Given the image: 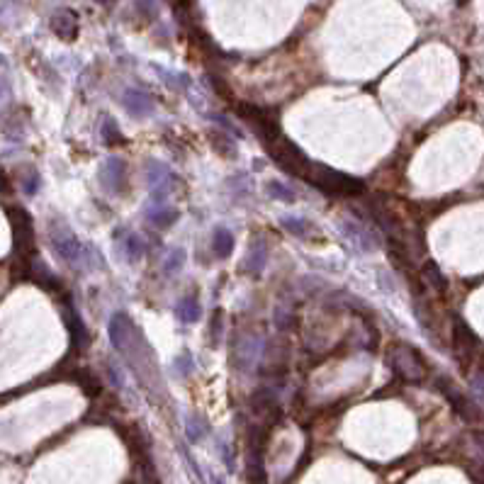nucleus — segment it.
<instances>
[{
  "mask_svg": "<svg viewBox=\"0 0 484 484\" xmlns=\"http://www.w3.org/2000/svg\"><path fill=\"white\" fill-rule=\"evenodd\" d=\"M64 322H66V329H69V336H71V346L76 350H83L90 341V334H88V326L83 324V319L78 317L73 307L66 304L64 307Z\"/></svg>",
  "mask_w": 484,
  "mask_h": 484,
  "instance_id": "f8f14e48",
  "label": "nucleus"
},
{
  "mask_svg": "<svg viewBox=\"0 0 484 484\" xmlns=\"http://www.w3.org/2000/svg\"><path fill=\"white\" fill-rule=\"evenodd\" d=\"M122 105H124L127 112H129L131 117H136V120L149 117L156 108L154 98H151L149 93H144V90H136V88L124 90V95H122Z\"/></svg>",
  "mask_w": 484,
  "mask_h": 484,
  "instance_id": "9b49d317",
  "label": "nucleus"
},
{
  "mask_svg": "<svg viewBox=\"0 0 484 484\" xmlns=\"http://www.w3.org/2000/svg\"><path fill=\"white\" fill-rule=\"evenodd\" d=\"M232 131H227V129H212L210 131V141H212V146H215V151H219L222 156H229V159H234L236 156V141L232 139Z\"/></svg>",
  "mask_w": 484,
  "mask_h": 484,
  "instance_id": "aec40b11",
  "label": "nucleus"
},
{
  "mask_svg": "<svg viewBox=\"0 0 484 484\" xmlns=\"http://www.w3.org/2000/svg\"><path fill=\"white\" fill-rule=\"evenodd\" d=\"M280 224L285 227V232H290V234H294V236H299V239H317L319 236V232H317V227H314L309 219H302V217H283L280 219Z\"/></svg>",
  "mask_w": 484,
  "mask_h": 484,
  "instance_id": "2eb2a0df",
  "label": "nucleus"
},
{
  "mask_svg": "<svg viewBox=\"0 0 484 484\" xmlns=\"http://www.w3.org/2000/svg\"><path fill=\"white\" fill-rule=\"evenodd\" d=\"M202 317V307L197 302V294H190V297H183L178 302V319L183 324H195L197 319Z\"/></svg>",
  "mask_w": 484,
  "mask_h": 484,
  "instance_id": "6ab92c4d",
  "label": "nucleus"
},
{
  "mask_svg": "<svg viewBox=\"0 0 484 484\" xmlns=\"http://www.w3.org/2000/svg\"><path fill=\"white\" fill-rule=\"evenodd\" d=\"M52 29L56 37L71 42V39H76V34H78V15H76L73 10H66V8L56 10L52 15Z\"/></svg>",
  "mask_w": 484,
  "mask_h": 484,
  "instance_id": "ddd939ff",
  "label": "nucleus"
},
{
  "mask_svg": "<svg viewBox=\"0 0 484 484\" xmlns=\"http://www.w3.org/2000/svg\"><path fill=\"white\" fill-rule=\"evenodd\" d=\"M178 217H180V215H178V210L163 205V202L146 207V219H149V222L154 224V227H159V229H166V227H171V224H176Z\"/></svg>",
  "mask_w": 484,
  "mask_h": 484,
  "instance_id": "dca6fc26",
  "label": "nucleus"
},
{
  "mask_svg": "<svg viewBox=\"0 0 484 484\" xmlns=\"http://www.w3.org/2000/svg\"><path fill=\"white\" fill-rule=\"evenodd\" d=\"M421 273H424L426 283H429L431 287H436L438 292H446V290H448V278H446V275H443L441 266H436V263H433V261L426 263V266L421 268Z\"/></svg>",
  "mask_w": 484,
  "mask_h": 484,
  "instance_id": "412c9836",
  "label": "nucleus"
},
{
  "mask_svg": "<svg viewBox=\"0 0 484 484\" xmlns=\"http://www.w3.org/2000/svg\"><path fill=\"white\" fill-rule=\"evenodd\" d=\"M183 263H185V253H183L180 248H173V251H168L166 261H163V270H166L168 275H176L178 270L183 268Z\"/></svg>",
  "mask_w": 484,
  "mask_h": 484,
  "instance_id": "b1692460",
  "label": "nucleus"
},
{
  "mask_svg": "<svg viewBox=\"0 0 484 484\" xmlns=\"http://www.w3.org/2000/svg\"><path fill=\"white\" fill-rule=\"evenodd\" d=\"M100 185L108 192H115L120 195L127 185V163L120 159V156H110L108 161L100 168Z\"/></svg>",
  "mask_w": 484,
  "mask_h": 484,
  "instance_id": "6e6552de",
  "label": "nucleus"
},
{
  "mask_svg": "<svg viewBox=\"0 0 484 484\" xmlns=\"http://www.w3.org/2000/svg\"><path fill=\"white\" fill-rule=\"evenodd\" d=\"M307 183L317 187V190L326 192V195H336V197H353V195H363L365 192V183L360 180V178L334 171V168H329V166H319V163H312Z\"/></svg>",
  "mask_w": 484,
  "mask_h": 484,
  "instance_id": "f03ea898",
  "label": "nucleus"
},
{
  "mask_svg": "<svg viewBox=\"0 0 484 484\" xmlns=\"http://www.w3.org/2000/svg\"><path fill=\"white\" fill-rule=\"evenodd\" d=\"M266 261H268L266 243L253 241L251 248H248V253H246V258H243V268H246L248 273H261V270L266 268Z\"/></svg>",
  "mask_w": 484,
  "mask_h": 484,
  "instance_id": "a211bd4d",
  "label": "nucleus"
},
{
  "mask_svg": "<svg viewBox=\"0 0 484 484\" xmlns=\"http://www.w3.org/2000/svg\"><path fill=\"white\" fill-rule=\"evenodd\" d=\"M146 180H149L151 190H154V200H161L163 195L171 192V185L176 183V176H173L163 163L149 161L146 163Z\"/></svg>",
  "mask_w": 484,
  "mask_h": 484,
  "instance_id": "9d476101",
  "label": "nucleus"
},
{
  "mask_svg": "<svg viewBox=\"0 0 484 484\" xmlns=\"http://www.w3.org/2000/svg\"><path fill=\"white\" fill-rule=\"evenodd\" d=\"M438 390H441L443 394H446V399L450 401V406H453V409H455L457 414H460L465 421H470V424H477V421L484 419V414H482L480 406H477L475 401L470 399V397L462 394V392L457 390V387L453 385L450 380L441 377V380H438Z\"/></svg>",
  "mask_w": 484,
  "mask_h": 484,
  "instance_id": "423d86ee",
  "label": "nucleus"
},
{
  "mask_svg": "<svg viewBox=\"0 0 484 484\" xmlns=\"http://www.w3.org/2000/svg\"><path fill=\"white\" fill-rule=\"evenodd\" d=\"M103 139L108 141L110 146L122 144V141H124V134H122L120 124H117L112 117H105V120H103Z\"/></svg>",
  "mask_w": 484,
  "mask_h": 484,
  "instance_id": "5701e85b",
  "label": "nucleus"
},
{
  "mask_svg": "<svg viewBox=\"0 0 484 484\" xmlns=\"http://www.w3.org/2000/svg\"><path fill=\"white\" fill-rule=\"evenodd\" d=\"M10 224H13V243H15V253L22 258L24 263H32L34 256V227H32V217L22 210V207H13L8 210Z\"/></svg>",
  "mask_w": 484,
  "mask_h": 484,
  "instance_id": "39448f33",
  "label": "nucleus"
},
{
  "mask_svg": "<svg viewBox=\"0 0 484 484\" xmlns=\"http://www.w3.org/2000/svg\"><path fill=\"white\" fill-rule=\"evenodd\" d=\"M232 251H234V234L224 227H217L215 234H212V253L224 261V258L232 256Z\"/></svg>",
  "mask_w": 484,
  "mask_h": 484,
  "instance_id": "f3484780",
  "label": "nucleus"
},
{
  "mask_svg": "<svg viewBox=\"0 0 484 484\" xmlns=\"http://www.w3.org/2000/svg\"><path fill=\"white\" fill-rule=\"evenodd\" d=\"M22 187L27 195H34L39 190V173L34 168H27V176L22 178Z\"/></svg>",
  "mask_w": 484,
  "mask_h": 484,
  "instance_id": "a878e982",
  "label": "nucleus"
},
{
  "mask_svg": "<svg viewBox=\"0 0 484 484\" xmlns=\"http://www.w3.org/2000/svg\"><path fill=\"white\" fill-rule=\"evenodd\" d=\"M176 370H178V375L180 377H187V375H192V355L190 353H183L180 358L176 360Z\"/></svg>",
  "mask_w": 484,
  "mask_h": 484,
  "instance_id": "bb28decb",
  "label": "nucleus"
},
{
  "mask_svg": "<svg viewBox=\"0 0 484 484\" xmlns=\"http://www.w3.org/2000/svg\"><path fill=\"white\" fill-rule=\"evenodd\" d=\"M212 484H224V480H222V477H215V480H212Z\"/></svg>",
  "mask_w": 484,
  "mask_h": 484,
  "instance_id": "7c9ffc66",
  "label": "nucleus"
},
{
  "mask_svg": "<svg viewBox=\"0 0 484 484\" xmlns=\"http://www.w3.org/2000/svg\"><path fill=\"white\" fill-rule=\"evenodd\" d=\"M120 239H122V241H120L122 256H124L129 263H136L141 256H144V241H141L139 234H134V232H122Z\"/></svg>",
  "mask_w": 484,
  "mask_h": 484,
  "instance_id": "4468645a",
  "label": "nucleus"
},
{
  "mask_svg": "<svg viewBox=\"0 0 484 484\" xmlns=\"http://www.w3.org/2000/svg\"><path fill=\"white\" fill-rule=\"evenodd\" d=\"M453 343H455V350L462 360H470L477 353V348H480V339L460 317L453 319Z\"/></svg>",
  "mask_w": 484,
  "mask_h": 484,
  "instance_id": "1a4fd4ad",
  "label": "nucleus"
},
{
  "mask_svg": "<svg viewBox=\"0 0 484 484\" xmlns=\"http://www.w3.org/2000/svg\"><path fill=\"white\" fill-rule=\"evenodd\" d=\"M387 360H390V368L394 370V375L404 382H424L429 375L426 358L409 343H394L390 348Z\"/></svg>",
  "mask_w": 484,
  "mask_h": 484,
  "instance_id": "7ed1b4c3",
  "label": "nucleus"
},
{
  "mask_svg": "<svg viewBox=\"0 0 484 484\" xmlns=\"http://www.w3.org/2000/svg\"><path fill=\"white\" fill-rule=\"evenodd\" d=\"M8 190V178L3 176V171H0V192H5Z\"/></svg>",
  "mask_w": 484,
  "mask_h": 484,
  "instance_id": "c85d7f7f",
  "label": "nucleus"
},
{
  "mask_svg": "<svg viewBox=\"0 0 484 484\" xmlns=\"http://www.w3.org/2000/svg\"><path fill=\"white\" fill-rule=\"evenodd\" d=\"M339 229H341V234H343V236L363 253H373V251H377V246H380V241H377L375 234L370 232L363 222H358V219H341Z\"/></svg>",
  "mask_w": 484,
  "mask_h": 484,
  "instance_id": "0eeeda50",
  "label": "nucleus"
},
{
  "mask_svg": "<svg viewBox=\"0 0 484 484\" xmlns=\"http://www.w3.org/2000/svg\"><path fill=\"white\" fill-rule=\"evenodd\" d=\"M108 336L110 343L122 358L127 360L129 370L141 380V385H159L161 373L159 363H156V355L151 350V346L146 343L144 334L139 331V326L131 322V317H127L124 312L112 314L108 324Z\"/></svg>",
  "mask_w": 484,
  "mask_h": 484,
  "instance_id": "f257e3e1",
  "label": "nucleus"
},
{
  "mask_svg": "<svg viewBox=\"0 0 484 484\" xmlns=\"http://www.w3.org/2000/svg\"><path fill=\"white\" fill-rule=\"evenodd\" d=\"M98 3H100V5H112L115 0H98Z\"/></svg>",
  "mask_w": 484,
  "mask_h": 484,
  "instance_id": "c756f323",
  "label": "nucleus"
},
{
  "mask_svg": "<svg viewBox=\"0 0 484 484\" xmlns=\"http://www.w3.org/2000/svg\"><path fill=\"white\" fill-rule=\"evenodd\" d=\"M472 382H475V390L484 397V370H480V373L475 375V380H472Z\"/></svg>",
  "mask_w": 484,
  "mask_h": 484,
  "instance_id": "cd10ccee",
  "label": "nucleus"
},
{
  "mask_svg": "<svg viewBox=\"0 0 484 484\" xmlns=\"http://www.w3.org/2000/svg\"><path fill=\"white\" fill-rule=\"evenodd\" d=\"M49 239H52V248L59 256V261H64L66 266L78 268L85 258V246L78 241L73 232L66 224H49Z\"/></svg>",
  "mask_w": 484,
  "mask_h": 484,
  "instance_id": "20e7f679",
  "label": "nucleus"
},
{
  "mask_svg": "<svg viewBox=\"0 0 484 484\" xmlns=\"http://www.w3.org/2000/svg\"><path fill=\"white\" fill-rule=\"evenodd\" d=\"M266 192L273 200H278V202H287V205H292L294 200H297V195H294L292 190H290L287 185H283L280 180H270L268 185H266Z\"/></svg>",
  "mask_w": 484,
  "mask_h": 484,
  "instance_id": "4be33fe9",
  "label": "nucleus"
},
{
  "mask_svg": "<svg viewBox=\"0 0 484 484\" xmlns=\"http://www.w3.org/2000/svg\"><path fill=\"white\" fill-rule=\"evenodd\" d=\"M205 424H202L197 416H190V419L185 421V433H187V441L190 443H197L202 438V433H205Z\"/></svg>",
  "mask_w": 484,
  "mask_h": 484,
  "instance_id": "393cba45",
  "label": "nucleus"
}]
</instances>
